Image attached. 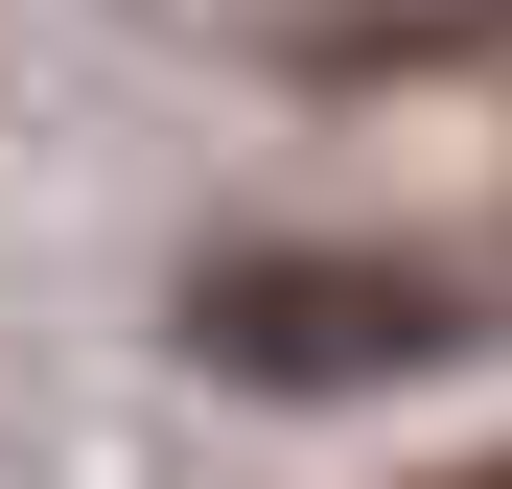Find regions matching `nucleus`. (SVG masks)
Instances as JSON below:
<instances>
[{
    "mask_svg": "<svg viewBox=\"0 0 512 489\" xmlns=\"http://www.w3.org/2000/svg\"><path fill=\"white\" fill-rule=\"evenodd\" d=\"M187 350L256 373V396H350V373L466 350V280H419V257H233V280H187Z\"/></svg>",
    "mask_w": 512,
    "mask_h": 489,
    "instance_id": "nucleus-1",
    "label": "nucleus"
},
{
    "mask_svg": "<svg viewBox=\"0 0 512 489\" xmlns=\"http://www.w3.org/2000/svg\"><path fill=\"white\" fill-rule=\"evenodd\" d=\"M326 47H350V70L373 47H512V0H326Z\"/></svg>",
    "mask_w": 512,
    "mask_h": 489,
    "instance_id": "nucleus-2",
    "label": "nucleus"
},
{
    "mask_svg": "<svg viewBox=\"0 0 512 489\" xmlns=\"http://www.w3.org/2000/svg\"><path fill=\"white\" fill-rule=\"evenodd\" d=\"M443 489H512V443H489V466H443Z\"/></svg>",
    "mask_w": 512,
    "mask_h": 489,
    "instance_id": "nucleus-3",
    "label": "nucleus"
}]
</instances>
